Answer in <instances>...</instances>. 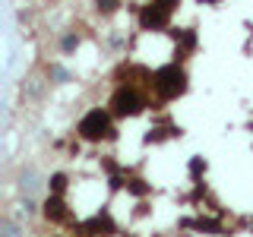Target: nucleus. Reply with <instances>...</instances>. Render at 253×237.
<instances>
[{"label":"nucleus","mask_w":253,"mask_h":237,"mask_svg":"<svg viewBox=\"0 0 253 237\" xmlns=\"http://www.w3.org/2000/svg\"><path fill=\"white\" fill-rule=\"evenodd\" d=\"M187 85H190L187 70L180 67L177 60H171V63H165V67L152 70V82H149V92H152L158 101H174V98H180V95L187 92Z\"/></svg>","instance_id":"nucleus-1"},{"label":"nucleus","mask_w":253,"mask_h":237,"mask_svg":"<svg viewBox=\"0 0 253 237\" xmlns=\"http://www.w3.org/2000/svg\"><path fill=\"white\" fill-rule=\"evenodd\" d=\"M108 108L117 120H130V117H139L142 111L149 108V95L142 92L136 82H121L114 89V95H111Z\"/></svg>","instance_id":"nucleus-2"},{"label":"nucleus","mask_w":253,"mask_h":237,"mask_svg":"<svg viewBox=\"0 0 253 237\" xmlns=\"http://www.w3.org/2000/svg\"><path fill=\"white\" fill-rule=\"evenodd\" d=\"M117 117L111 114V108H92L83 114V120L76 123V136L83 142H101V139H117L114 130Z\"/></svg>","instance_id":"nucleus-3"},{"label":"nucleus","mask_w":253,"mask_h":237,"mask_svg":"<svg viewBox=\"0 0 253 237\" xmlns=\"http://www.w3.org/2000/svg\"><path fill=\"white\" fill-rule=\"evenodd\" d=\"M171 26V10H165L158 0H146L139 6V29L142 32H162Z\"/></svg>","instance_id":"nucleus-4"},{"label":"nucleus","mask_w":253,"mask_h":237,"mask_svg":"<svg viewBox=\"0 0 253 237\" xmlns=\"http://www.w3.org/2000/svg\"><path fill=\"white\" fill-rule=\"evenodd\" d=\"M42 215L44 221H51V225H63V221H70V205L63 199V193H51L47 199L42 202Z\"/></svg>","instance_id":"nucleus-5"},{"label":"nucleus","mask_w":253,"mask_h":237,"mask_svg":"<svg viewBox=\"0 0 253 237\" xmlns=\"http://www.w3.org/2000/svg\"><path fill=\"white\" fill-rule=\"evenodd\" d=\"M174 41H177V47H174V60L184 63L190 51H196V29H174Z\"/></svg>","instance_id":"nucleus-6"},{"label":"nucleus","mask_w":253,"mask_h":237,"mask_svg":"<svg viewBox=\"0 0 253 237\" xmlns=\"http://www.w3.org/2000/svg\"><path fill=\"white\" fill-rule=\"evenodd\" d=\"M83 231H89V234H98V231H108V234H117V221L108 215V212H98V215H92L89 221H83Z\"/></svg>","instance_id":"nucleus-7"},{"label":"nucleus","mask_w":253,"mask_h":237,"mask_svg":"<svg viewBox=\"0 0 253 237\" xmlns=\"http://www.w3.org/2000/svg\"><path fill=\"white\" fill-rule=\"evenodd\" d=\"M126 193H133V196H149V193H152V184H146L142 177H130V180H126Z\"/></svg>","instance_id":"nucleus-8"},{"label":"nucleus","mask_w":253,"mask_h":237,"mask_svg":"<svg viewBox=\"0 0 253 237\" xmlns=\"http://www.w3.org/2000/svg\"><path fill=\"white\" fill-rule=\"evenodd\" d=\"M67 187H70V177L63 171L51 174V180H47V190H51V193H67Z\"/></svg>","instance_id":"nucleus-9"},{"label":"nucleus","mask_w":253,"mask_h":237,"mask_svg":"<svg viewBox=\"0 0 253 237\" xmlns=\"http://www.w3.org/2000/svg\"><path fill=\"white\" fill-rule=\"evenodd\" d=\"M121 6H124V0H95V13H101V16H114Z\"/></svg>","instance_id":"nucleus-10"},{"label":"nucleus","mask_w":253,"mask_h":237,"mask_svg":"<svg viewBox=\"0 0 253 237\" xmlns=\"http://www.w3.org/2000/svg\"><path fill=\"white\" fill-rule=\"evenodd\" d=\"M200 174H206V161H203L200 155H196V158H190V177L200 180Z\"/></svg>","instance_id":"nucleus-11"},{"label":"nucleus","mask_w":253,"mask_h":237,"mask_svg":"<svg viewBox=\"0 0 253 237\" xmlns=\"http://www.w3.org/2000/svg\"><path fill=\"white\" fill-rule=\"evenodd\" d=\"M76 44H79V35H67V38H63V44H60V51H63V54H70Z\"/></svg>","instance_id":"nucleus-12"},{"label":"nucleus","mask_w":253,"mask_h":237,"mask_svg":"<svg viewBox=\"0 0 253 237\" xmlns=\"http://www.w3.org/2000/svg\"><path fill=\"white\" fill-rule=\"evenodd\" d=\"M158 3H162L165 10H171V13H174V10H180V0H158Z\"/></svg>","instance_id":"nucleus-13"},{"label":"nucleus","mask_w":253,"mask_h":237,"mask_svg":"<svg viewBox=\"0 0 253 237\" xmlns=\"http://www.w3.org/2000/svg\"><path fill=\"white\" fill-rule=\"evenodd\" d=\"M196 3H218V0H196Z\"/></svg>","instance_id":"nucleus-14"}]
</instances>
